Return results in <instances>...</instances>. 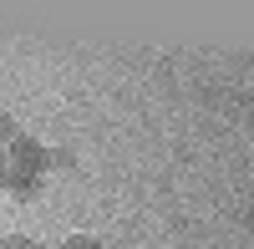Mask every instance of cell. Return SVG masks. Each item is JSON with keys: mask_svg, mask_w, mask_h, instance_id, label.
<instances>
[{"mask_svg": "<svg viewBox=\"0 0 254 249\" xmlns=\"http://www.w3.org/2000/svg\"><path fill=\"white\" fill-rule=\"evenodd\" d=\"M15 137H20V127H15V117H10L5 107H0V148H10Z\"/></svg>", "mask_w": 254, "mask_h": 249, "instance_id": "obj_3", "label": "cell"}, {"mask_svg": "<svg viewBox=\"0 0 254 249\" xmlns=\"http://www.w3.org/2000/svg\"><path fill=\"white\" fill-rule=\"evenodd\" d=\"M5 168H10V158H5V148H0V188H5Z\"/></svg>", "mask_w": 254, "mask_h": 249, "instance_id": "obj_7", "label": "cell"}, {"mask_svg": "<svg viewBox=\"0 0 254 249\" xmlns=\"http://www.w3.org/2000/svg\"><path fill=\"white\" fill-rule=\"evenodd\" d=\"M5 158H10V168H20V173H36V178L51 173V148H41V142L26 137V132H20L10 148H5Z\"/></svg>", "mask_w": 254, "mask_h": 249, "instance_id": "obj_1", "label": "cell"}, {"mask_svg": "<svg viewBox=\"0 0 254 249\" xmlns=\"http://www.w3.org/2000/svg\"><path fill=\"white\" fill-rule=\"evenodd\" d=\"M5 193L36 198V193H41V178H36V173H20V168H5Z\"/></svg>", "mask_w": 254, "mask_h": 249, "instance_id": "obj_2", "label": "cell"}, {"mask_svg": "<svg viewBox=\"0 0 254 249\" xmlns=\"http://www.w3.org/2000/svg\"><path fill=\"white\" fill-rule=\"evenodd\" d=\"M0 249H46V244L31 239V234H5V239H0Z\"/></svg>", "mask_w": 254, "mask_h": 249, "instance_id": "obj_4", "label": "cell"}, {"mask_svg": "<svg viewBox=\"0 0 254 249\" xmlns=\"http://www.w3.org/2000/svg\"><path fill=\"white\" fill-rule=\"evenodd\" d=\"M71 163H76L71 148H56V153H51V168H71Z\"/></svg>", "mask_w": 254, "mask_h": 249, "instance_id": "obj_6", "label": "cell"}, {"mask_svg": "<svg viewBox=\"0 0 254 249\" xmlns=\"http://www.w3.org/2000/svg\"><path fill=\"white\" fill-rule=\"evenodd\" d=\"M56 249H102V239H92V234H71V239H61Z\"/></svg>", "mask_w": 254, "mask_h": 249, "instance_id": "obj_5", "label": "cell"}]
</instances>
